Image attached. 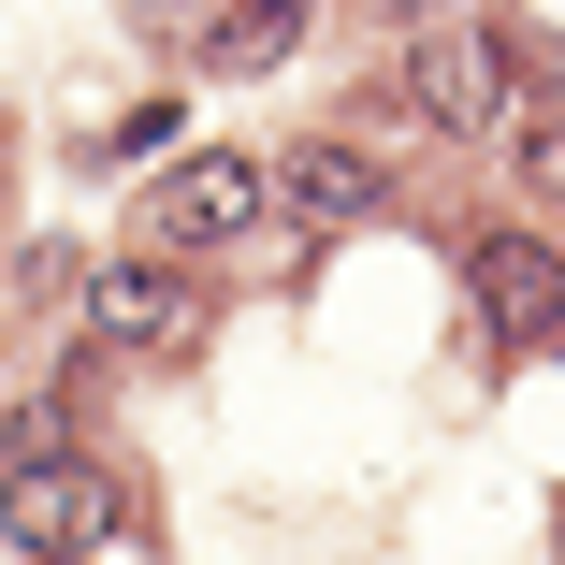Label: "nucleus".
I'll return each mask as SVG.
<instances>
[{
    "instance_id": "0eeeda50",
    "label": "nucleus",
    "mask_w": 565,
    "mask_h": 565,
    "mask_svg": "<svg viewBox=\"0 0 565 565\" xmlns=\"http://www.w3.org/2000/svg\"><path fill=\"white\" fill-rule=\"evenodd\" d=\"M290 30H305V0H233V15H217V73H262V58H290Z\"/></svg>"
},
{
    "instance_id": "423d86ee",
    "label": "nucleus",
    "mask_w": 565,
    "mask_h": 565,
    "mask_svg": "<svg viewBox=\"0 0 565 565\" xmlns=\"http://www.w3.org/2000/svg\"><path fill=\"white\" fill-rule=\"evenodd\" d=\"M276 217H290V233H363V217H377V146H290Z\"/></svg>"
},
{
    "instance_id": "1a4fd4ad",
    "label": "nucleus",
    "mask_w": 565,
    "mask_h": 565,
    "mask_svg": "<svg viewBox=\"0 0 565 565\" xmlns=\"http://www.w3.org/2000/svg\"><path fill=\"white\" fill-rule=\"evenodd\" d=\"M0 449H15V465H30V449H73V406H58V392H30V406H15V435H0Z\"/></svg>"
},
{
    "instance_id": "39448f33",
    "label": "nucleus",
    "mask_w": 565,
    "mask_h": 565,
    "mask_svg": "<svg viewBox=\"0 0 565 565\" xmlns=\"http://www.w3.org/2000/svg\"><path fill=\"white\" fill-rule=\"evenodd\" d=\"M87 319H102V349H174V333L203 319V290H189V247L102 262V276H87Z\"/></svg>"
},
{
    "instance_id": "7ed1b4c3",
    "label": "nucleus",
    "mask_w": 565,
    "mask_h": 565,
    "mask_svg": "<svg viewBox=\"0 0 565 565\" xmlns=\"http://www.w3.org/2000/svg\"><path fill=\"white\" fill-rule=\"evenodd\" d=\"M465 290H479V319L508 333V349H551V333H565V247L551 233H479Z\"/></svg>"
},
{
    "instance_id": "f03ea898",
    "label": "nucleus",
    "mask_w": 565,
    "mask_h": 565,
    "mask_svg": "<svg viewBox=\"0 0 565 565\" xmlns=\"http://www.w3.org/2000/svg\"><path fill=\"white\" fill-rule=\"evenodd\" d=\"M262 217H276V160L189 146V160L160 174V203H146V233H160V247H233V233H262Z\"/></svg>"
},
{
    "instance_id": "20e7f679",
    "label": "nucleus",
    "mask_w": 565,
    "mask_h": 565,
    "mask_svg": "<svg viewBox=\"0 0 565 565\" xmlns=\"http://www.w3.org/2000/svg\"><path fill=\"white\" fill-rule=\"evenodd\" d=\"M406 87H420L435 131H493V117H508V58H493V30H465V15H435V30L406 44Z\"/></svg>"
},
{
    "instance_id": "6e6552de",
    "label": "nucleus",
    "mask_w": 565,
    "mask_h": 565,
    "mask_svg": "<svg viewBox=\"0 0 565 565\" xmlns=\"http://www.w3.org/2000/svg\"><path fill=\"white\" fill-rule=\"evenodd\" d=\"M160 146H189V117H174V102H146V117H117V146H102V160H160Z\"/></svg>"
},
{
    "instance_id": "f257e3e1",
    "label": "nucleus",
    "mask_w": 565,
    "mask_h": 565,
    "mask_svg": "<svg viewBox=\"0 0 565 565\" xmlns=\"http://www.w3.org/2000/svg\"><path fill=\"white\" fill-rule=\"evenodd\" d=\"M0 536H15V551H102V565H131L146 508L102 465H73V449H30V465H0Z\"/></svg>"
},
{
    "instance_id": "9d476101",
    "label": "nucleus",
    "mask_w": 565,
    "mask_h": 565,
    "mask_svg": "<svg viewBox=\"0 0 565 565\" xmlns=\"http://www.w3.org/2000/svg\"><path fill=\"white\" fill-rule=\"evenodd\" d=\"M508 160H522V189H551V203H565V117H536V131H522Z\"/></svg>"
}]
</instances>
